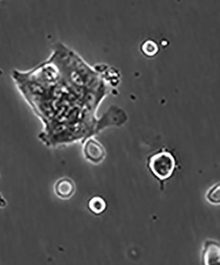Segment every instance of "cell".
Masks as SVG:
<instances>
[{"mask_svg":"<svg viewBox=\"0 0 220 265\" xmlns=\"http://www.w3.org/2000/svg\"><path fill=\"white\" fill-rule=\"evenodd\" d=\"M174 158L168 152H162L154 155L150 163V169L154 175L161 179H168L174 171Z\"/></svg>","mask_w":220,"mask_h":265,"instance_id":"cell-1","label":"cell"},{"mask_svg":"<svg viewBox=\"0 0 220 265\" xmlns=\"http://www.w3.org/2000/svg\"><path fill=\"white\" fill-rule=\"evenodd\" d=\"M84 152L86 157L95 163L100 162L105 156L104 148L93 139H89L86 142Z\"/></svg>","mask_w":220,"mask_h":265,"instance_id":"cell-2","label":"cell"},{"mask_svg":"<svg viewBox=\"0 0 220 265\" xmlns=\"http://www.w3.org/2000/svg\"><path fill=\"white\" fill-rule=\"evenodd\" d=\"M203 259L206 264H216L219 262V247L216 243L212 241L207 242Z\"/></svg>","mask_w":220,"mask_h":265,"instance_id":"cell-3","label":"cell"},{"mask_svg":"<svg viewBox=\"0 0 220 265\" xmlns=\"http://www.w3.org/2000/svg\"><path fill=\"white\" fill-rule=\"evenodd\" d=\"M75 191L73 182L68 179L59 180L55 185V192L60 198H68L72 196Z\"/></svg>","mask_w":220,"mask_h":265,"instance_id":"cell-4","label":"cell"},{"mask_svg":"<svg viewBox=\"0 0 220 265\" xmlns=\"http://www.w3.org/2000/svg\"><path fill=\"white\" fill-rule=\"evenodd\" d=\"M141 50L145 56L154 57L158 52L159 47L155 42L148 40V41L143 42Z\"/></svg>","mask_w":220,"mask_h":265,"instance_id":"cell-5","label":"cell"},{"mask_svg":"<svg viewBox=\"0 0 220 265\" xmlns=\"http://www.w3.org/2000/svg\"><path fill=\"white\" fill-rule=\"evenodd\" d=\"M89 206L91 210L95 214H100L105 210L106 203L102 198L95 197L90 200Z\"/></svg>","mask_w":220,"mask_h":265,"instance_id":"cell-6","label":"cell"},{"mask_svg":"<svg viewBox=\"0 0 220 265\" xmlns=\"http://www.w3.org/2000/svg\"><path fill=\"white\" fill-rule=\"evenodd\" d=\"M207 198L213 203H219L220 201V188L218 185L211 188L207 194Z\"/></svg>","mask_w":220,"mask_h":265,"instance_id":"cell-7","label":"cell"}]
</instances>
